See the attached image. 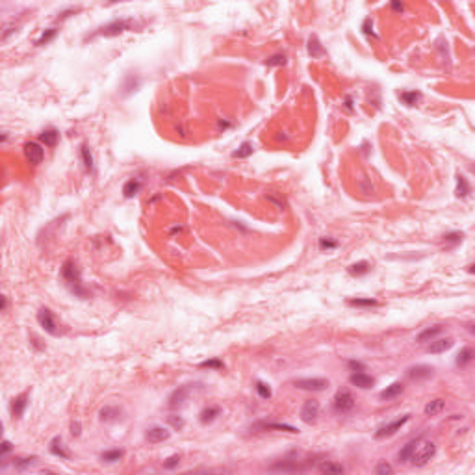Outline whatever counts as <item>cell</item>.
Instances as JSON below:
<instances>
[{
  "mask_svg": "<svg viewBox=\"0 0 475 475\" xmlns=\"http://www.w3.org/2000/svg\"><path fill=\"white\" fill-rule=\"evenodd\" d=\"M37 321H39V325L43 327V330L47 332V334H50V336H58L60 334V325H58V319L54 316V312L50 308H45L43 306L41 310L37 312Z\"/></svg>",
  "mask_w": 475,
  "mask_h": 475,
  "instance_id": "5b68a950",
  "label": "cell"
},
{
  "mask_svg": "<svg viewBox=\"0 0 475 475\" xmlns=\"http://www.w3.org/2000/svg\"><path fill=\"white\" fill-rule=\"evenodd\" d=\"M317 470H319L321 474H334V475L344 474V472H345V468H344L342 464H338V462H330V460L321 462V464L317 466Z\"/></svg>",
  "mask_w": 475,
  "mask_h": 475,
  "instance_id": "f546056e",
  "label": "cell"
},
{
  "mask_svg": "<svg viewBox=\"0 0 475 475\" xmlns=\"http://www.w3.org/2000/svg\"><path fill=\"white\" fill-rule=\"evenodd\" d=\"M399 100L407 106H416L422 100V93L420 91H403V93H399Z\"/></svg>",
  "mask_w": 475,
  "mask_h": 475,
  "instance_id": "1f68e13d",
  "label": "cell"
},
{
  "mask_svg": "<svg viewBox=\"0 0 475 475\" xmlns=\"http://www.w3.org/2000/svg\"><path fill=\"white\" fill-rule=\"evenodd\" d=\"M265 65L267 67H282V65H286V56L284 54H273L271 58L265 60Z\"/></svg>",
  "mask_w": 475,
  "mask_h": 475,
  "instance_id": "60d3db41",
  "label": "cell"
},
{
  "mask_svg": "<svg viewBox=\"0 0 475 475\" xmlns=\"http://www.w3.org/2000/svg\"><path fill=\"white\" fill-rule=\"evenodd\" d=\"M80 433H82V425H80V422L71 423V434H73V436H80Z\"/></svg>",
  "mask_w": 475,
  "mask_h": 475,
  "instance_id": "816d5d0a",
  "label": "cell"
},
{
  "mask_svg": "<svg viewBox=\"0 0 475 475\" xmlns=\"http://www.w3.org/2000/svg\"><path fill=\"white\" fill-rule=\"evenodd\" d=\"M132 28V21H128V19H115V21L108 22L104 26H100L98 30L91 33V35H87L85 39H95L98 35H104V37H115V35H121V33L128 32Z\"/></svg>",
  "mask_w": 475,
  "mask_h": 475,
  "instance_id": "7a4b0ae2",
  "label": "cell"
},
{
  "mask_svg": "<svg viewBox=\"0 0 475 475\" xmlns=\"http://www.w3.org/2000/svg\"><path fill=\"white\" fill-rule=\"evenodd\" d=\"M443 407H445L443 399H433V401H429L425 405L423 412H425V416H436V414H440L443 410Z\"/></svg>",
  "mask_w": 475,
  "mask_h": 475,
  "instance_id": "d6a6232c",
  "label": "cell"
},
{
  "mask_svg": "<svg viewBox=\"0 0 475 475\" xmlns=\"http://www.w3.org/2000/svg\"><path fill=\"white\" fill-rule=\"evenodd\" d=\"M139 84H141V78H134V76H127V80H125V84H123V95L127 97V95H130L132 91H136L137 87H139Z\"/></svg>",
  "mask_w": 475,
  "mask_h": 475,
  "instance_id": "f35d334b",
  "label": "cell"
},
{
  "mask_svg": "<svg viewBox=\"0 0 475 475\" xmlns=\"http://www.w3.org/2000/svg\"><path fill=\"white\" fill-rule=\"evenodd\" d=\"M49 451H50L54 457H60L62 460H67V459L71 457V455H69V451L65 449L62 436H56V438H52V442H50V445H49Z\"/></svg>",
  "mask_w": 475,
  "mask_h": 475,
  "instance_id": "603a6c76",
  "label": "cell"
},
{
  "mask_svg": "<svg viewBox=\"0 0 475 475\" xmlns=\"http://www.w3.org/2000/svg\"><path fill=\"white\" fill-rule=\"evenodd\" d=\"M347 368L351 371H366V364H362L360 360H349Z\"/></svg>",
  "mask_w": 475,
  "mask_h": 475,
  "instance_id": "f907efd6",
  "label": "cell"
},
{
  "mask_svg": "<svg viewBox=\"0 0 475 475\" xmlns=\"http://www.w3.org/2000/svg\"><path fill=\"white\" fill-rule=\"evenodd\" d=\"M121 414H123V410L119 407H115V405H106L104 409H100V412H98V420L102 423H115L121 420Z\"/></svg>",
  "mask_w": 475,
  "mask_h": 475,
  "instance_id": "2e32d148",
  "label": "cell"
},
{
  "mask_svg": "<svg viewBox=\"0 0 475 475\" xmlns=\"http://www.w3.org/2000/svg\"><path fill=\"white\" fill-rule=\"evenodd\" d=\"M375 474L377 475H392L393 474V468H392L386 460H382V462H379V466L375 468Z\"/></svg>",
  "mask_w": 475,
  "mask_h": 475,
  "instance_id": "f6af8a7d",
  "label": "cell"
},
{
  "mask_svg": "<svg viewBox=\"0 0 475 475\" xmlns=\"http://www.w3.org/2000/svg\"><path fill=\"white\" fill-rule=\"evenodd\" d=\"M6 308H8V297L2 295V312H6Z\"/></svg>",
  "mask_w": 475,
  "mask_h": 475,
  "instance_id": "9f6ffc18",
  "label": "cell"
},
{
  "mask_svg": "<svg viewBox=\"0 0 475 475\" xmlns=\"http://www.w3.org/2000/svg\"><path fill=\"white\" fill-rule=\"evenodd\" d=\"M219 414H221V409H219V407H208V409L201 410V414H199V422H201L202 425H208V423L215 422Z\"/></svg>",
  "mask_w": 475,
  "mask_h": 475,
  "instance_id": "f1b7e54d",
  "label": "cell"
},
{
  "mask_svg": "<svg viewBox=\"0 0 475 475\" xmlns=\"http://www.w3.org/2000/svg\"><path fill=\"white\" fill-rule=\"evenodd\" d=\"M434 375V368L433 366H427V364H416V366H410L407 370V377L410 380H425L431 379Z\"/></svg>",
  "mask_w": 475,
  "mask_h": 475,
  "instance_id": "8fae6325",
  "label": "cell"
},
{
  "mask_svg": "<svg viewBox=\"0 0 475 475\" xmlns=\"http://www.w3.org/2000/svg\"><path fill=\"white\" fill-rule=\"evenodd\" d=\"M141 190V180L139 179H130L125 182L123 186V197L125 199H134Z\"/></svg>",
  "mask_w": 475,
  "mask_h": 475,
  "instance_id": "484cf974",
  "label": "cell"
},
{
  "mask_svg": "<svg viewBox=\"0 0 475 475\" xmlns=\"http://www.w3.org/2000/svg\"><path fill=\"white\" fill-rule=\"evenodd\" d=\"M80 11V8H69V10H65V11H62L60 13V17L58 19H67V17H71L73 13H78Z\"/></svg>",
  "mask_w": 475,
  "mask_h": 475,
  "instance_id": "f5cc1de1",
  "label": "cell"
},
{
  "mask_svg": "<svg viewBox=\"0 0 475 475\" xmlns=\"http://www.w3.org/2000/svg\"><path fill=\"white\" fill-rule=\"evenodd\" d=\"M32 464H35V457H30V459L17 457V459H13V466L19 468V470H24V468H28V466H32Z\"/></svg>",
  "mask_w": 475,
  "mask_h": 475,
  "instance_id": "ee69618b",
  "label": "cell"
},
{
  "mask_svg": "<svg viewBox=\"0 0 475 475\" xmlns=\"http://www.w3.org/2000/svg\"><path fill=\"white\" fill-rule=\"evenodd\" d=\"M123 457H125V451H123V449H108V451H104V453L100 455V459H102L104 462H108V464L119 462Z\"/></svg>",
  "mask_w": 475,
  "mask_h": 475,
  "instance_id": "836d02e7",
  "label": "cell"
},
{
  "mask_svg": "<svg viewBox=\"0 0 475 475\" xmlns=\"http://www.w3.org/2000/svg\"><path fill=\"white\" fill-rule=\"evenodd\" d=\"M190 392H191V384H184V386H179L177 390H173L169 395V399H167V407H169L171 410L180 409V407L186 403Z\"/></svg>",
  "mask_w": 475,
  "mask_h": 475,
  "instance_id": "9c48e42d",
  "label": "cell"
},
{
  "mask_svg": "<svg viewBox=\"0 0 475 475\" xmlns=\"http://www.w3.org/2000/svg\"><path fill=\"white\" fill-rule=\"evenodd\" d=\"M371 271V264L366 260H360L357 264L349 265V275L353 277H362V275H368Z\"/></svg>",
  "mask_w": 475,
  "mask_h": 475,
  "instance_id": "4dcf8cb0",
  "label": "cell"
},
{
  "mask_svg": "<svg viewBox=\"0 0 475 475\" xmlns=\"http://www.w3.org/2000/svg\"><path fill=\"white\" fill-rule=\"evenodd\" d=\"M17 30H19V26H17V24H8V26H6V30L2 32V43L8 41V37H10L11 33H17Z\"/></svg>",
  "mask_w": 475,
  "mask_h": 475,
  "instance_id": "681fc988",
  "label": "cell"
},
{
  "mask_svg": "<svg viewBox=\"0 0 475 475\" xmlns=\"http://www.w3.org/2000/svg\"><path fill=\"white\" fill-rule=\"evenodd\" d=\"M167 422L171 423V427H173L175 431L184 429V418L179 416V414H169V416H167Z\"/></svg>",
  "mask_w": 475,
  "mask_h": 475,
  "instance_id": "7bdbcfd3",
  "label": "cell"
},
{
  "mask_svg": "<svg viewBox=\"0 0 475 475\" xmlns=\"http://www.w3.org/2000/svg\"><path fill=\"white\" fill-rule=\"evenodd\" d=\"M179 464H180L179 455H171L169 459L164 460V468H165V470H175V468H179Z\"/></svg>",
  "mask_w": 475,
  "mask_h": 475,
  "instance_id": "bcb514c9",
  "label": "cell"
},
{
  "mask_svg": "<svg viewBox=\"0 0 475 475\" xmlns=\"http://www.w3.org/2000/svg\"><path fill=\"white\" fill-rule=\"evenodd\" d=\"M24 158L28 160V164H32V165H39L45 158V150L43 147L37 143V141H28V143H24Z\"/></svg>",
  "mask_w": 475,
  "mask_h": 475,
  "instance_id": "ba28073f",
  "label": "cell"
},
{
  "mask_svg": "<svg viewBox=\"0 0 475 475\" xmlns=\"http://www.w3.org/2000/svg\"><path fill=\"white\" fill-rule=\"evenodd\" d=\"M349 382L353 386L360 388V390H368V388H371L375 384V379L371 375H368L366 371H353L351 377H349Z\"/></svg>",
  "mask_w": 475,
  "mask_h": 475,
  "instance_id": "5bb4252c",
  "label": "cell"
},
{
  "mask_svg": "<svg viewBox=\"0 0 475 475\" xmlns=\"http://www.w3.org/2000/svg\"><path fill=\"white\" fill-rule=\"evenodd\" d=\"M60 273H62V280H64L65 286L69 288V292L74 297H80V299L89 297V290L82 282V273H80V269H78L74 260H65Z\"/></svg>",
  "mask_w": 475,
  "mask_h": 475,
  "instance_id": "6da1fadb",
  "label": "cell"
},
{
  "mask_svg": "<svg viewBox=\"0 0 475 475\" xmlns=\"http://www.w3.org/2000/svg\"><path fill=\"white\" fill-rule=\"evenodd\" d=\"M308 54L314 58V60H317V58H323L325 54H327V50L323 49V45H321V41H319V37L317 35H310L308 37Z\"/></svg>",
  "mask_w": 475,
  "mask_h": 475,
  "instance_id": "44dd1931",
  "label": "cell"
},
{
  "mask_svg": "<svg viewBox=\"0 0 475 475\" xmlns=\"http://www.w3.org/2000/svg\"><path fill=\"white\" fill-rule=\"evenodd\" d=\"M11 449H13V445H11L10 440H4V442H2V459H4L6 455L10 453Z\"/></svg>",
  "mask_w": 475,
  "mask_h": 475,
  "instance_id": "db71d44e",
  "label": "cell"
},
{
  "mask_svg": "<svg viewBox=\"0 0 475 475\" xmlns=\"http://www.w3.org/2000/svg\"><path fill=\"white\" fill-rule=\"evenodd\" d=\"M253 152H254L253 143H249V141H243L242 145L238 147V150H234V152H232V156H234V158H238V160H243V158H249V156H251Z\"/></svg>",
  "mask_w": 475,
  "mask_h": 475,
  "instance_id": "e575fe53",
  "label": "cell"
},
{
  "mask_svg": "<svg viewBox=\"0 0 475 475\" xmlns=\"http://www.w3.org/2000/svg\"><path fill=\"white\" fill-rule=\"evenodd\" d=\"M28 403H30V395H28V392L19 393L17 397H13V399H11V405H10L11 416H13V418H22V414H24V410H26Z\"/></svg>",
  "mask_w": 475,
  "mask_h": 475,
  "instance_id": "4fadbf2b",
  "label": "cell"
},
{
  "mask_svg": "<svg viewBox=\"0 0 475 475\" xmlns=\"http://www.w3.org/2000/svg\"><path fill=\"white\" fill-rule=\"evenodd\" d=\"M199 368H202V370H206V368H208V370H223L225 364H223V360H219V359H210V360L201 362Z\"/></svg>",
  "mask_w": 475,
  "mask_h": 475,
  "instance_id": "ab89813d",
  "label": "cell"
},
{
  "mask_svg": "<svg viewBox=\"0 0 475 475\" xmlns=\"http://www.w3.org/2000/svg\"><path fill=\"white\" fill-rule=\"evenodd\" d=\"M453 338H434L431 342V345L427 347V353H431V355H440V353H445V351H449V349L453 347Z\"/></svg>",
  "mask_w": 475,
  "mask_h": 475,
  "instance_id": "e0dca14e",
  "label": "cell"
},
{
  "mask_svg": "<svg viewBox=\"0 0 475 475\" xmlns=\"http://www.w3.org/2000/svg\"><path fill=\"white\" fill-rule=\"evenodd\" d=\"M434 455H436V445L434 442L431 440H420V443L416 445V449H414V453L410 457V462L412 466H416V468H423L425 464H429V460L433 459Z\"/></svg>",
  "mask_w": 475,
  "mask_h": 475,
  "instance_id": "3957f363",
  "label": "cell"
},
{
  "mask_svg": "<svg viewBox=\"0 0 475 475\" xmlns=\"http://www.w3.org/2000/svg\"><path fill=\"white\" fill-rule=\"evenodd\" d=\"M455 193H457L459 199H466L472 193V186H470V182H468V179H466L464 175H459L457 177V190H455Z\"/></svg>",
  "mask_w": 475,
  "mask_h": 475,
  "instance_id": "83f0119b",
  "label": "cell"
},
{
  "mask_svg": "<svg viewBox=\"0 0 475 475\" xmlns=\"http://www.w3.org/2000/svg\"><path fill=\"white\" fill-rule=\"evenodd\" d=\"M171 438V431L169 429H165L164 425H152L150 429H147V433H145V440L148 443H160V442H165V440H169Z\"/></svg>",
  "mask_w": 475,
  "mask_h": 475,
  "instance_id": "7c38bea8",
  "label": "cell"
},
{
  "mask_svg": "<svg viewBox=\"0 0 475 475\" xmlns=\"http://www.w3.org/2000/svg\"><path fill=\"white\" fill-rule=\"evenodd\" d=\"M58 139H60V132L56 128H47V130H43L41 134H39V141L50 148L58 145Z\"/></svg>",
  "mask_w": 475,
  "mask_h": 475,
  "instance_id": "cb8c5ba5",
  "label": "cell"
},
{
  "mask_svg": "<svg viewBox=\"0 0 475 475\" xmlns=\"http://www.w3.org/2000/svg\"><path fill=\"white\" fill-rule=\"evenodd\" d=\"M254 390H256V393H258L262 399H269V397L273 395L271 386H269L267 382H264V380H256V382H254Z\"/></svg>",
  "mask_w": 475,
  "mask_h": 475,
  "instance_id": "74e56055",
  "label": "cell"
},
{
  "mask_svg": "<svg viewBox=\"0 0 475 475\" xmlns=\"http://www.w3.org/2000/svg\"><path fill=\"white\" fill-rule=\"evenodd\" d=\"M474 349L472 347H462L459 353H457V359H455V364L459 366V368H466L468 364H472L474 362Z\"/></svg>",
  "mask_w": 475,
  "mask_h": 475,
  "instance_id": "d4e9b609",
  "label": "cell"
},
{
  "mask_svg": "<svg viewBox=\"0 0 475 475\" xmlns=\"http://www.w3.org/2000/svg\"><path fill=\"white\" fill-rule=\"evenodd\" d=\"M392 10L403 11V10H405V6H403V4H399V2H392Z\"/></svg>",
  "mask_w": 475,
  "mask_h": 475,
  "instance_id": "11a10c76",
  "label": "cell"
},
{
  "mask_svg": "<svg viewBox=\"0 0 475 475\" xmlns=\"http://www.w3.org/2000/svg\"><path fill=\"white\" fill-rule=\"evenodd\" d=\"M403 390H405V386H403V382L399 380H395V382H392L390 386H386L384 390L379 393L380 401H390V399H395L397 395H401Z\"/></svg>",
  "mask_w": 475,
  "mask_h": 475,
  "instance_id": "ac0fdd59",
  "label": "cell"
},
{
  "mask_svg": "<svg viewBox=\"0 0 475 475\" xmlns=\"http://www.w3.org/2000/svg\"><path fill=\"white\" fill-rule=\"evenodd\" d=\"M294 386L299 388V390H306V392H323L328 388V379H323V377H305V379L294 380Z\"/></svg>",
  "mask_w": 475,
  "mask_h": 475,
  "instance_id": "52a82bcc",
  "label": "cell"
},
{
  "mask_svg": "<svg viewBox=\"0 0 475 475\" xmlns=\"http://www.w3.org/2000/svg\"><path fill=\"white\" fill-rule=\"evenodd\" d=\"M410 418H412V414H403L401 418H397V420H393V422H390V423H386V425H382V427H379V429L375 431V438H377V440H382V438L393 436L397 431H401L403 427L410 422Z\"/></svg>",
  "mask_w": 475,
  "mask_h": 475,
  "instance_id": "8992f818",
  "label": "cell"
},
{
  "mask_svg": "<svg viewBox=\"0 0 475 475\" xmlns=\"http://www.w3.org/2000/svg\"><path fill=\"white\" fill-rule=\"evenodd\" d=\"M58 32H60L58 28H49V30H45V32L39 35V39H35V47H45V45H49V43L58 35Z\"/></svg>",
  "mask_w": 475,
  "mask_h": 475,
  "instance_id": "8d00e7d4",
  "label": "cell"
},
{
  "mask_svg": "<svg viewBox=\"0 0 475 475\" xmlns=\"http://www.w3.org/2000/svg\"><path fill=\"white\" fill-rule=\"evenodd\" d=\"M254 429H275V431H284V433L297 434L299 429L294 425H288V423H269V422H260L254 425Z\"/></svg>",
  "mask_w": 475,
  "mask_h": 475,
  "instance_id": "7402d4cb",
  "label": "cell"
},
{
  "mask_svg": "<svg viewBox=\"0 0 475 475\" xmlns=\"http://www.w3.org/2000/svg\"><path fill=\"white\" fill-rule=\"evenodd\" d=\"M362 32L366 33V35H371V37H377V33L373 32V22H371V19H366V21L362 22Z\"/></svg>",
  "mask_w": 475,
  "mask_h": 475,
  "instance_id": "c3c4849f",
  "label": "cell"
},
{
  "mask_svg": "<svg viewBox=\"0 0 475 475\" xmlns=\"http://www.w3.org/2000/svg\"><path fill=\"white\" fill-rule=\"evenodd\" d=\"M319 412H321L319 401H316V399H306L303 403V407H301V420L310 425V423H314L317 420Z\"/></svg>",
  "mask_w": 475,
  "mask_h": 475,
  "instance_id": "30bf717a",
  "label": "cell"
},
{
  "mask_svg": "<svg viewBox=\"0 0 475 475\" xmlns=\"http://www.w3.org/2000/svg\"><path fill=\"white\" fill-rule=\"evenodd\" d=\"M349 306H379V301L377 299H371V297H355V299H347Z\"/></svg>",
  "mask_w": 475,
  "mask_h": 475,
  "instance_id": "d590c367",
  "label": "cell"
},
{
  "mask_svg": "<svg viewBox=\"0 0 475 475\" xmlns=\"http://www.w3.org/2000/svg\"><path fill=\"white\" fill-rule=\"evenodd\" d=\"M420 440H422V436H418V438H412L410 442H407L405 445L401 447V451L397 453V460L401 462V464H407L409 460H410V457H412V453H414V449H416V445L420 443Z\"/></svg>",
  "mask_w": 475,
  "mask_h": 475,
  "instance_id": "ffe728a7",
  "label": "cell"
},
{
  "mask_svg": "<svg viewBox=\"0 0 475 475\" xmlns=\"http://www.w3.org/2000/svg\"><path fill=\"white\" fill-rule=\"evenodd\" d=\"M462 238H464V234L460 232V230H455V232H447L443 236V240L445 243H449V245H457V243L462 242Z\"/></svg>",
  "mask_w": 475,
  "mask_h": 475,
  "instance_id": "b9f144b4",
  "label": "cell"
},
{
  "mask_svg": "<svg viewBox=\"0 0 475 475\" xmlns=\"http://www.w3.org/2000/svg\"><path fill=\"white\" fill-rule=\"evenodd\" d=\"M355 405H357V399H355V395H353V392L347 390V388H344V390H338L336 392V395H334V401H332V407H334V410L340 412V414H347L355 409Z\"/></svg>",
  "mask_w": 475,
  "mask_h": 475,
  "instance_id": "277c9868",
  "label": "cell"
},
{
  "mask_svg": "<svg viewBox=\"0 0 475 475\" xmlns=\"http://www.w3.org/2000/svg\"><path fill=\"white\" fill-rule=\"evenodd\" d=\"M443 332V327L442 325H433V327H427L423 328L422 332L416 336V342L418 344H425V342H433L434 338H438L440 334Z\"/></svg>",
  "mask_w": 475,
  "mask_h": 475,
  "instance_id": "d6986e66",
  "label": "cell"
},
{
  "mask_svg": "<svg viewBox=\"0 0 475 475\" xmlns=\"http://www.w3.org/2000/svg\"><path fill=\"white\" fill-rule=\"evenodd\" d=\"M271 472H286V474H294V472H305L306 466L299 464L297 460H290V459H284V460H278L275 462L273 466H269Z\"/></svg>",
  "mask_w": 475,
  "mask_h": 475,
  "instance_id": "9a60e30c",
  "label": "cell"
},
{
  "mask_svg": "<svg viewBox=\"0 0 475 475\" xmlns=\"http://www.w3.org/2000/svg\"><path fill=\"white\" fill-rule=\"evenodd\" d=\"M80 158H82V164L87 173H95V160H93V154L87 145H80Z\"/></svg>",
  "mask_w": 475,
  "mask_h": 475,
  "instance_id": "4316f807",
  "label": "cell"
},
{
  "mask_svg": "<svg viewBox=\"0 0 475 475\" xmlns=\"http://www.w3.org/2000/svg\"><path fill=\"white\" fill-rule=\"evenodd\" d=\"M338 247V242H334V240H328V238H321L319 240V249H336Z\"/></svg>",
  "mask_w": 475,
  "mask_h": 475,
  "instance_id": "7dc6e473",
  "label": "cell"
}]
</instances>
